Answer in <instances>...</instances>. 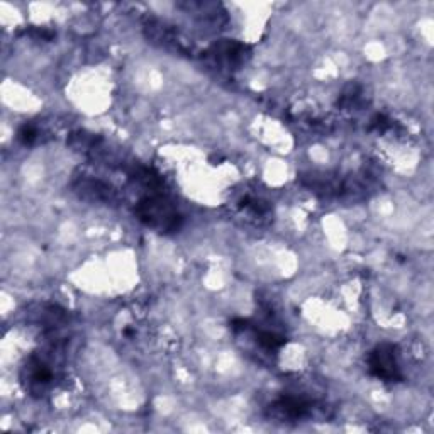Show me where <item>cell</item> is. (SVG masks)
<instances>
[{
	"mask_svg": "<svg viewBox=\"0 0 434 434\" xmlns=\"http://www.w3.org/2000/svg\"><path fill=\"white\" fill-rule=\"evenodd\" d=\"M136 216L148 228L160 233H173L182 226V216L172 202L160 196L144 197L137 202Z\"/></svg>",
	"mask_w": 434,
	"mask_h": 434,
	"instance_id": "1",
	"label": "cell"
},
{
	"mask_svg": "<svg viewBox=\"0 0 434 434\" xmlns=\"http://www.w3.org/2000/svg\"><path fill=\"white\" fill-rule=\"evenodd\" d=\"M368 367H370L372 375H375L380 380H385V382H397V380L402 379L397 350L393 344H379L370 353Z\"/></svg>",
	"mask_w": 434,
	"mask_h": 434,
	"instance_id": "2",
	"label": "cell"
},
{
	"mask_svg": "<svg viewBox=\"0 0 434 434\" xmlns=\"http://www.w3.org/2000/svg\"><path fill=\"white\" fill-rule=\"evenodd\" d=\"M270 412L271 416L278 417L282 421H299L311 416L312 404L307 402L306 399H300V397L287 395L271 404Z\"/></svg>",
	"mask_w": 434,
	"mask_h": 434,
	"instance_id": "3",
	"label": "cell"
},
{
	"mask_svg": "<svg viewBox=\"0 0 434 434\" xmlns=\"http://www.w3.org/2000/svg\"><path fill=\"white\" fill-rule=\"evenodd\" d=\"M212 55L217 62L231 67V65H238L245 60V46L231 41L219 43L216 46H212Z\"/></svg>",
	"mask_w": 434,
	"mask_h": 434,
	"instance_id": "4",
	"label": "cell"
},
{
	"mask_svg": "<svg viewBox=\"0 0 434 434\" xmlns=\"http://www.w3.org/2000/svg\"><path fill=\"white\" fill-rule=\"evenodd\" d=\"M79 192L82 197L92 198L95 202H111L114 198V192H111V187L100 180H80Z\"/></svg>",
	"mask_w": 434,
	"mask_h": 434,
	"instance_id": "5",
	"label": "cell"
},
{
	"mask_svg": "<svg viewBox=\"0 0 434 434\" xmlns=\"http://www.w3.org/2000/svg\"><path fill=\"white\" fill-rule=\"evenodd\" d=\"M257 343L265 350H277V348L285 344V338L271 331H258L257 332Z\"/></svg>",
	"mask_w": 434,
	"mask_h": 434,
	"instance_id": "6",
	"label": "cell"
},
{
	"mask_svg": "<svg viewBox=\"0 0 434 434\" xmlns=\"http://www.w3.org/2000/svg\"><path fill=\"white\" fill-rule=\"evenodd\" d=\"M18 137L22 141L24 144H32L36 140H38V129L31 124H24L21 129H19Z\"/></svg>",
	"mask_w": 434,
	"mask_h": 434,
	"instance_id": "7",
	"label": "cell"
}]
</instances>
